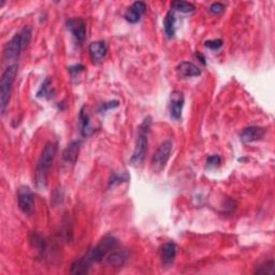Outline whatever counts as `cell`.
I'll return each mask as SVG.
<instances>
[{"label": "cell", "instance_id": "1", "mask_svg": "<svg viewBox=\"0 0 275 275\" xmlns=\"http://www.w3.org/2000/svg\"><path fill=\"white\" fill-rule=\"evenodd\" d=\"M56 153H57V145L53 142H49L44 147L40 158L38 160L36 168V186L39 189H44L48 185V175L50 166L53 165Z\"/></svg>", "mask_w": 275, "mask_h": 275}, {"label": "cell", "instance_id": "2", "mask_svg": "<svg viewBox=\"0 0 275 275\" xmlns=\"http://www.w3.org/2000/svg\"><path fill=\"white\" fill-rule=\"evenodd\" d=\"M31 40V27L25 26L23 27L19 33L14 35V37L7 43V46L3 50V56L7 60H15L19 58L21 53L28 47Z\"/></svg>", "mask_w": 275, "mask_h": 275}, {"label": "cell", "instance_id": "3", "mask_svg": "<svg viewBox=\"0 0 275 275\" xmlns=\"http://www.w3.org/2000/svg\"><path fill=\"white\" fill-rule=\"evenodd\" d=\"M150 123H151L150 117H147L139 127L136 147H134L133 154L130 159L132 166H136V167L140 166L144 160L145 154H147V150H148V141H149V133L150 129Z\"/></svg>", "mask_w": 275, "mask_h": 275}, {"label": "cell", "instance_id": "4", "mask_svg": "<svg viewBox=\"0 0 275 275\" xmlns=\"http://www.w3.org/2000/svg\"><path fill=\"white\" fill-rule=\"evenodd\" d=\"M19 66L13 64L9 66L1 75L0 80V110L1 113L4 114L9 105V101L11 97V92H12L13 83L15 81L16 74H18Z\"/></svg>", "mask_w": 275, "mask_h": 275}, {"label": "cell", "instance_id": "5", "mask_svg": "<svg viewBox=\"0 0 275 275\" xmlns=\"http://www.w3.org/2000/svg\"><path fill=\"white\" fill-rule=\"evenodd\" d=\"M117 245H119V241H117L116 238H114L113 235H105V237L101 239L100 242L89 251V256H91L93 262H101L111 251H113L117 248Z\"/></svg>", "mask_w": 275, "mask_h": 275}, {"label": "cell", "instance_id": "6", "mask_svg": "<svg viewBox=\"0 0 275 275\" xmlns=\"http://www.w3.org/2000/svg\"><path fill=\"white\" fill-rule=\"evenodd\" d=\"M172 149L173 144L171 141H165L160 144V147L157 149L153 156V160H151V167H153L154 171L159 172L164 169L170 158Z\"/></svg>", "mask_w": 275, "mask_h": 275}, {"label": "cell", "instance_id": "7", "mask_svg": "<svg viewBox=\"0 0 275 275\" xmlns=\"http://www.w3.org/2000/svg\"><path fill=\"white\" fill-rule=\"evenodd\" d=\"M18 201L20 210L23 212L25 215L32 214L33 209H35V196H33L29 187H20L18 192Z\"/></svg>", "mask_w": 275, "mask_h": 275}, {"label": "cell", "instance_id": "8", "mask_svg": "<svg viewBox=\"0 0 275 275\" xmlns=\"http://www.w3.org/2000/svg\"><path fill=\"white\" fill-rule=\"evenodd\" d=\"M67 28L71 32V35L74 36L75 39V41L78 44H82L85 41L86 38V25L85 22H84L80 18H75L70 19L67 22Z\"/></svg>", "mask_w": 275, "mask_h": 275}, {"label": "cell", "instance_id": "9", "mask_svg": "<svg viewBox=\"0 0 275 275\" xmlns=\"http://www.w3.org/2000/svg\"><path fill=\"white\" fill-rule=\"evenodd\" d=\"M184 106V96L181 92H173L170 98V116L173 120L182 119V111Z\"/></svg>", "mask_w": 275, "mask_h": 275}, {"label": "cell", "instance_id": "10", "mask_svg": "<svg viewBox=\"0 0 275 275\" xmlns=\"http://www.w3.org/2000/svg\"><path fill=\"white\" fill-rule=\"evenodd\" d=\"M147 11V4L143 1L133 2L130 7L128 8L125 14V19L131 24H136L141 19V16Z\"/></svg>", "mask_w": 275, "mask_h": 275}, {"label": "cell", "instance_id": "11", "mask_svg": "<svg viewBox=\"0 0 275 275\" xmlns=\"http://www.w3.org/2000/svg\"><path fill=\"white\" fill-rule=\"evenodd\" d=\"M265 129L257 126H250L245 128L244 130L240 133V139L243 143H251L258 141L265 136Z\"/></svg>", "mask_w": 275, "mask_h": 275}, {"label": "cell", "instance_id": "12", "mask_svg": "<svg viewBox=\"0 0 275 275\" xmlns=\"http://www.w3.org/2000/svg\"><path fill=\"white\" fill-rule=\"evenodd\" d=\"M88 52L94 63H100L108 53V48L104 41H96L89 44Z\"/></svg>", "mask_w": 275, "mask_h": 275}, {"label": "cell", "instance_id": "13", "mask_svg": "<svg viewBox=\"0 0 275 275\" xmlns=\"http://www.w3.org/2000/svg\"><path fill=\"white\" fill-rule=\"evenodd\" d=\"M176 257V245L172 242L166 243L160 250V258L165 266H170Z\"/></svg>", "mask_w": 275, "mask_h": 275}, {"label": "cell", "instance_id": "14", "mask_svg": "<svg viewBox=\"0 0 275 275\" xmlns=\"http://www.w3.org/2000/svg\"><path fill=\"white\" fill-rule=\"evenodd\" d=\"M176 71L182 77H194L201 75V71L197 66L189 61H183L176 67Z\"/></svg>", "mask_w": 275, "mask_h": 275}, {"label": "cell", "instance_id": "15", "mask_svg": "<svg viewBox=\"0 0 275 275\" xmlns=\"http://www.w3.org/2000/svg\"><path fill=\"white\" fill-rule=\"evenodd\" d=\"M93 263V260L91 256H89V252L85 256H83L80 259L75 261L71 266V273L72 274H85L88 272L89 268H91Z\"/></svg>", "mask_w": 275, "mask_h": 275}, {"label": "cell", "instance_id": "16", "mask_svg": "<svg viewBox=\"0 0 275 275\" xmlns=\"http://www.w3.org/2000/svg\"><path fill=\"white\" fill-rule=\"evenodd\" d=\"M80 149H81V141H72L64 150L63 159L66 162L75 164V161L78 157V153H80Z\"/></svg>", "mask_w": 275, "mask_h": 275}, {"label": "cell", "instance_id": "17", "mask_svg": "<svg viewBox=\"0 0 275 275\" xmlns=\"http://www.w3.org/2000/svg\"><path fill=\"white\" fill-rule=\"evenodd\" d=\"M127 258H128V255L124 250H114L113 251H111L108 256H106V262H108L109 265L112 267H122L125 265Z\"/></svg>", "mask_w": 275, "mask_h": 275}, {"label": "cell", "instance_id": "18", "mask_svg": "<svg viewBox=\"0 0 275 275\" xmlns=\"http://www.w3.org/2000/svg\"><path fill=\"white\" fill-rule=\"evenodd\" d=\"M80 123H81V133L83 137H89L95 132L94 127L91 125L89 114L86 111V106H83L80 112Z\"/></svg>", "mask_w": 275, "mask_h": 275}, {"label": "cell", "instance_id": "19", "mask_svg": "<svg viewBox=\"0 0 275 275\" xmlns=\"http://www.w3.org/2000/svg\"><path fill=\"white\" fill-rule=\"evenodd\" d=\"M164 28L168 38H172L175 35V15L172 10L169 11L166 15L164 22Z\"/></svg>", "mask_w": 275, "mask_h": 275}, {"label": "cell", "instance_id": "20", "mask_svg": "<svg viewBox=\"0 0 275 275\" xmlns=\"http://www.w3.org/2000/svg\"><path fill=\"white\" fill-rule=\"evenodd\" d=\"M50 85H52V82H50V78L48 77L47 80L43 82L40 89H39L37 96L40 97V98H46V99L52 98L54 96L55 91Z\"/></svg>", "mask_w": 275, "mask_h": 275}, {"label": "cell", "instance_id": "21", "mask_svg": "<svg viewBox=\"0 0 275 275\" xmlns=\"http://www.w3.org/2000/svg\"><path fill=\"white\" fill-rule=\"evenodd\" d=\"M171 7L173 8V10L177 11V12H182V13H190L194 12L196 10L195 5L193 3H189L186 1H173L171 3Z\"/></svg>", "mask_w": 275, "mask_h": 275}, {"label": "cell", "instance_id": "22", "mask_svg": "<svg viewBox=\"0 0 275 275\" xmlns=\"http://www.w3.org/2000/svg\"><path fill=\"white\" fill-rule=\"evenodd\" d=\"M255 273L256 274H270V275H273L274 274V261L271 260V261L262 263V265H260L259 267H257Z\"/></svg>", "mask_w": 275, "mask_h": 275}, {"label": "cell", "instance_id": "23", "mask_svg": "<svg viewBox=\"0 0 275 275\" xmlns=\"http://www.w3.org/2000/svg\"><path fill=\"white\" fill-rule=\"evenodd\" d=\"M223 44H224V42H223V40H221V39H216V40H209V41L204 42V46L213 50L221 49L223 47Z\"/></svg>", "mask_w": 275, "mask_h": 275}, {"label": "cell", "instance_id": "24", "mask_svg": "<svg viewBox=\"0 0 275 275\" xmlns=\"http://www.w3.org/2000/svg\"><path fill=\"white\" fill-rule=\"evenodd\" d=\"M221 161H222V159H221L220 156L213 155V156H210L209 158H207L206 166H207V168H215L217 166H220Z\"/></svg>", "mask_w": 275, "mask_h": 275}, {"label": "cell", "instance_id": "25", "mask_svg": "<svg viewBox=\"0 0 275 275\" xmlns=\"http://www.w3.org/2000/svg\"><path fill=\"white\" fill-rule=\"evenodd\" d=\"M210 12L213 14H220L225 10V5L221 2H214L210 5Z\"/></svg>", "mask_w": 275, "mask_h": 275}, {"label": "cell", "instance_id": "26", "mask_svg": "<svg viewBox=\"0 0 275 275\" xmlns=\"http://www.w3.org/2000/svg\"><path fill=\"white\" fill-rule=\"evenodd\" d=\"M117 105H119V102H117V101H111V102H106L101 105L100 111H106V110L113 109V108H116Z\"/></svg>", "mask_w": 275, "mask_h": 275}, {"label": "cell", "instance_id": "27", "mask_svg": "<svg viewBox=\"0 0 275 275\" xmlns=\"http://www.w3.org/2000/svg\"><path fill=\"white\" fill-rule=\"evenodd\" d=\"M196 56H197V57H198V58H199V59L201 60V63H202V64H203V65H205V64H206V61H205L204 56H203V55H202L201 53H199V52H198L197 54H196Z\"/></svg>", "mask_w": 275, "mask_h": 275}]
</instances>
